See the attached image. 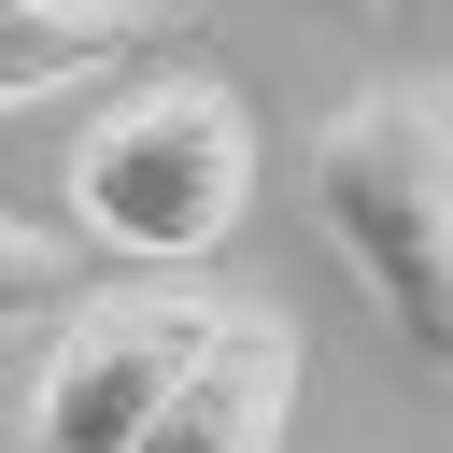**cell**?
I'll list each match as a JSON object with an SVG mask.
<instances>
[{
    "label": "cell",
    "mask_w": 453,
    "mask_h": 453,
    "mask_svg": "<svg viewBox=\"0 0 453 453\" xmlns=\"http://www.w3.org/2000/svg\"><path fill=\"white\" fill-rule=\"evenodd\" d=\"M311 212L411 368L453 382V71H368L311 127Z\"/></svg>",
    "instance_id": "6da1fadb"
},
{
    "label": "cell",
    "mask_w": 453,
    "mask_h": 453,
    "mask_svg": "<svg viewBox=\"0 0 453 453\" xmlns=\"http://www.w3.org/2000/svg\"><path fill=\"white\" fill-rule=\"evenodd\" d=\"M255 198V113L212 71H142L71 127V241L113 269H184Z\"/></svg>",
    "instance_id": "7a4b0ae2"
},
{
    "label": "cell",
    "mask_w": 453,
    "mask_h": 453,
    "mask_svg": "<svg viewBox=\"0 0 453 453\" xmlns=\"http://www.w3.org/2000/svg\"><path fill=\"white\" fill-rule=\"evenodd\" d=\"M212 326H226V297H198V283H99V297H71L57 354L28 382V453H127L184 396Z\"/></svg>",
    "instance_id": "3957f363"
},
{
    "label": "cell",
    "mask_w": 453,
    "mask_h": 453,
    "mask_svg": "<svg viewBox=\"0 0 453 453\" xmlns=\"http://www.w3.org/2000/svg\"><path fill=\"white\" fill-rule=\"evenodd\" d=\"M283 411H297V326L269 297H226L212 354L184 368V396L127 439V453H283Z\"/></svg>",
    "instance_id": "277c9868"
},
{
    "label": "cell",
    "mask_w": 453,
    "mask_h": 453,
    "mask_svg": "<svg viewBox=\"0 0 453 453\" xmlns=\"http://www.w3.org/2000/svg\"><path fill=\"white\" fill-rule=\"evenodd\" d=\"M170 57V14H57V0H0V113L57 99V85H113Z\"/></svg>",
    "instance_id": "5b68a950"
},
{
    "label": "cell",
    "mask_w": 453,
    "mask_h": 453,
    "mask_svg": "<svg viewBox=\"0 0 453 453\" xmlns=\"http://www.w3.org/2000/svg\"><path fill=\"white\" fill-rule=\"evenodd\" d=\"M71 297H99V255H85L71 226H14V212H0V326L71 311Z\"/></svg>",
    "instance_id": "8992f818"
}]
</instances>
